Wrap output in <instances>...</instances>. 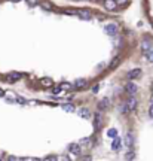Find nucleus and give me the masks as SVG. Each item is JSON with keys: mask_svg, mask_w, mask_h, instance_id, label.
Returning a JSON list of instances; mask_svg holds the SVG:
<instances>
[{"mask_svg": "<svg viewBox=\"0 0 153 161\" xmlns=\"http://www.w3.org/2000/svg\"><path fill=\"white\" fill-rule=\"evenodd\" d=\"M68 2L91 3L94 6H98V8L104 9L109 14H122L131 6L132 0H68Z\"/></svg>", "mask_w": 153, "mask_h": 161, "instance_id": "1", "label": "nucleus"}, {"mask_svg": "<svg viewBox=\"0 0 153 161\" xmlns=\"http://www.w3.org/2000/svg\"><path fill=\"white\" fill-rule=\"evenodd\" d=\"M152 90H153V85H152Z\"/></svg>", "mask_w": 153, "mask_h": 161, "instance_id": "2", "label": "nucleus"}]
</instances>
